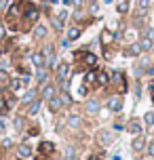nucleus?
Here are the masks:
<instances>
[{
  "mask_svg": "<svg viewBox=\"0 0 154 160\" xmlns=\"http://www.w3.org/2000/svg\"><path fill=\"white\" fill-rule=\"evenodd\" d=\"M108 110H112V112H121V108H122V99L118 95H114V97H110L108 99Z\"/></svg>",
  "mask_w": 154,
  "mask_h": 160,
  "instance_id": "f257e3e1",
  "label": "nucleus"
},
{
  "mask_svg": "<svg viewBox=\"0 0 154 160\" xmlns=\"http://www.w3.org/2000/svg\"><path fill=\"white\" fill-rule=\"evenodd\" d=\"M127 131H129V133H133V135H141L144 127H141V122H139L137 118H133L129 124H127Z\"/></svg>",
  "mask_w": 154,
  "mask_h": 160,
  "instance_id": "f03ea898",
  "label": "nucleus"
},
{
  "mask_svg": "<svg viewBox=\"0 0 154 160\" xmlns=\"http://www.w3.org/2000/svg\"><path fill=\"white\" fill-rule=\"evenodd\" d=\"M68 76H70V65L65 63V61H61V63L57 65V78L59 80H68Z\"/></svg>",
  "mask_w": 154,
  "mask_h": 160,
  "instance_id": "7ed1b4c3",
  "label": "nucleus"
},
{
  "mask_svg": "<svg viewBox=\"0 0 154 160\" xmlns=\"http://www.w3.org/2000/svg\"><path fill=\"white\" fill-rule=\"evenodd\" d=\"M38 15H40V13H38V8H36V7H32V4L25 7V19H28L30 23H34V21L38 19Z\"/></svg>",
  "mask_w": 154,
  "mask_h": 160,
  "instance_id": "20e7f679",
  "label": "nucleus"
},
{
  "mask_svg": "<svg viewBox=\"0 0 154 160\" xmlns=\"http://www.w3.org/2000/svg\"><path fill=\"white\" fill-rule=\"evenodd\" d=\"M97 139H99V143H101V145H110V143H112V133H108V131H99Z\"/></svg>",
  "mask_w": 154,
  "mask_h": 160,
  "instance_id": "39448f33",
  "label": "nucleus"
},
{
  "mask_svg": "<svg viewBox=\"0 0 154 160\" xmlns=\"http://www.w3.org/2000/svg\"><path fill=\"white\" fill-rule=\"evenodd\" d=\"M61 105H64V103H61V99H59L57 95L49 99V108H51V112H59V110H61Z\"/></svg>",
  "mask_w": 154,
  "mask_h": 160,
  "instance_id": "423d86ee",
  "label": "nucleus"
},
{
  "mask_svg": "<svg viewBox=\"0 0 154 160\" xmlns=\"http://www.w3.org/2000/svg\"><path fill=\"white\" fill-rule=\"evenodd\" d=\"M55 95H57L55 87H51V84H47V87H44V91H42V99H47V101H49L51 97H55Z\"/></svg>",
  "mask_w": 154,
  "mask_h": 160,
  "instance_id": "0eeeda50",
  "label": "nucleus"
},
{
  "mask_svg": "<svg viewBox=\"0 0 154 160\" xmlns=\"http://www.w3.org/2000/svg\"><path fill=\"white\" fill-rule=\"evenodd\" d=\"M32 63H34V68H44V57H42V53L32 55Z\"/></svg>",
  "mask_w": 154,
  "mask_h": 160,
  "instance_id": "6e6552de",
  "label": "nucleus"
},
{
  "mask_svg": "<svg viewBox=\"0 0 154 160\" xmlns=\"http://www.w3.org/2000/svg\"><path fill=\"white\" fill-rule=\"evenodd\" d=\"M68 124H70L72 128H80L82 127V118L80 116H70V118H68Z\"/></svg>",
  "mask_w": 154,
  "mask_h": 160,
  "instance_id": "1a4fd4ad",
  "label": "nucleus"
},
{
  "mask_svg": "<svg viewBox=\"0 0 154 160\" xmlns=\"http://www.w3.org/2000/svg\"><path fill=\"white\" fill-rule=\"evenodd\" d=\"M53 150H55V145L51 143V141H42V143H40V154H44V156L51 154Z\"/></svg>",
  "mask_w": 154,
  "mask_h": 160,
  "instance_id": "9d476101",
  "label": "nucleus"
},
{
  "mask_svg": "<svg viewBox=\"0 0 154 160\" xmlns=\"http://www.w3.org/2000/svg\"><path fill=\"white\" fill-rule=\"evenodd\" d=\"M44 36H47V28H44V25H36V28H34V38H44Z\"/></svg>",
  "mask_w": 154,
  "mask_h": 160,
  "instance_id": "9b49d317",
  "label": "nucleus"
},
{
  "mask_svg": "<svg viewBox=\"0 0 154 160\" xmlns=\"http://www.w3.org/2000/svg\"><path fill=\"white\" fill-rule=\"evenodd\" d=\"M139 51H152V40L150 38H141L139 40Z\"/></svg>",
  "mask_w": 154,
  "mask_h": 160,
  "instance_id": "f8f14e48",
  "label": "nucleus"
},
{
  "mask_svg": "<svg viewBox=\"0 0 154 160\" xmlns=\"http://www.w3.org/2000/svg\"><path fill=\"white\" fill-rule=\"evenodd\" d=\"M47 78H49V74H47V68H38V76H36V80H38L40 84H44V82H47Z\"/></svg>",
  "mask_w": 154,
  "mask_h": 160,
  "instance_id": "ddd939ff",
  "label": "nucleus"
},
{
  "mask_svg": "<svg viewBox=\"0 0 154 160\" xmlns=\"http://www.w3.org/2000/svg\"><path fill=\"white\" fill-rule=\"evenodd\" d=\"M87 110H89L91 114L99 112V101H95V99H89V101H87Z\"/></svg>",
  "mask_w": 154,
  "mask_h": 160,
  "instance_id": "4468645a",
  "label": "nucleus"
},
{
  "mask_svg": "<svg viewBox=\"0 0 154 160\" xmlns=\"http://www.w3.org/2000/svg\"><path fill=\"white\" fill-rule=\"evenodd\" d=\"M21 84H23V80L13 78V80H11V91H13V93H19V88H21Z\"/></svg>",
  "mask_w": 154,
  "mask_h": 160,
  "instance_id": "2eb2a0df",
  "label": "nucleus"
},
{
  "mask_svg": "<svg viewBox=\"0 0 154 160\" xmlns=\"http://www.w3.org/2000/svg\"><path fill=\"white\" fill-rule=\"evenodd\" d=\"M30 154H32L30 145H19V158H28Z\"/></svg>",
  "mask_w": 154,
  "mask_h": 160,
  "instance_id": "dca6fc26",
  "label": "nucleus"
},
{
  "mask_svg": "<svg viewBox=\"0 0 154 160\" xmlns=\"http://www.w3.org/2000/svg\"><path fill=\"white\" fill-rule=\"evenodd\" d=\"M133 150H135V152H141V150H144V139H141V137H135V141H133Z\"/></svg>",
  "mask_w": 154,
  "mask_h": 160,
  "instance_id": "f3484780",
  "label": "nucleus"
},
{
  "mask_svg": "<svg viewBox=\"0 0 154 160\" xmlns=\"http://www.w3.org/2000/svg\"><path fill=\"white\" fill-rule=\"evenodd\" d=\"M148 4H150V0H137V11L141 13V15L148 11Z\"/></svg>",
  "mask_w": 154,
  "mask_h": 160,
  "instance_id": "a211bd4d",
  "label": "nucleus"
},
{
  "mask_svg": "<svg viewBox=\"0 0 154 160\" xmlns=\"http://www.w3.org/2000/svg\"><path fill=\"white\" fill-rule=\"evenodd\" d=\"M78 36H80V30L78 28H70L68 30V40H76Z\"/></svg>",
  "mask_w": 154,
  "mask_h": 160,
  "instance_id": "6ab92c4d",
  "label": "nucleus"
},
{
  "mask_svg": "<svg viewBox=\"0 0 154 160\" xmlns=\"http://www.w3.org/2000/svg\"><path fill=\"white\" fill-rule=\"evenodd\" d=\"M85 82H87V84H95V82H97V72H89L87 78H85Z\"/></svg>",
  "mask_w": 154,
  "mask_h": 160,
  "instance_id": "aec40b11",
  "label": "nucleus"
},
{
  "mask_svg": "<svg viewBox=\"0 0 154 160\" xmlns=\"http://www.w3.org/2000/svg\"><path fill=\"white\" fill-rule=\"evenodd\" d=\"M51 23L55 25V30H64V19H61V17H53Z\"/></svg>",
  "mask_w": 154,
  "mask_h": 160,
  "instance_id": "412c9836",
  "label": "nucleus"
},
{
  "mask_svg": "<svg viewBox=\"0 0 154 160\" xmlns=\"http://www.w3.org/2000/svg\"><path fill=\"white\" fill-rule=\"evenodd\" d=\"M8 82H11V80H8V74L4 72V70H0V87H7Z\"/></svg>",
  "mask_w": 154,
  "mask_h": 160,
  "instance_id": "4be33fe9",
  "label": "nucleus"
},
{
  "mask_svg": "<svg viewBox=\"0 0 154 160\" xmlns=\"http://www.w3.org/2000/svg\"><path fill=\"white\" fill-rule=\"evenodd\" d=\"M85 63H87V65H91V68H93V65L97 63V57H95V55H91V53H89V55L85 57Z\"/></svg>",
  "mask_w": 154,
  "mask_h": 160,
  "instance_id": "5701e85b",
  "label": "nucleus"
},
{
  "mask_svg": "<svg viewBox=\"0 0 154 160\" xmlns=\"http://www.w3.org/2000/svg\"><path fill=\"white\" fill-rule=\"evenodd\" d=\"M34 97H36V91H28L23 95V103H30V101H34Z\"/></svg>",
  "mask_w": 154,
  "mask_h": 160,
  "instance_id": "b1692460",
  "label": "nucleus"
},
{
  "mask_svg": "<svg viewBox=\"0 0 154 160\" xmlns=\"http://www.w3.org/2000/svg\"><path fill=\"white\" fill-rule=\"evenodd\" d=\"M97 84H108V74L105 72L97 74Z\"/></svg>",
  "mask_w": 154,
  "mask_h": 160,
  "instance_id": "393cba45",
  "label": "nucleus"
},
{
  "mask_svg": "<svg viewBox=\"0 0 154 160\" xmlns=\"http://www.w3.org/2000/svg\"><path fill=\"white\" fill-rule=\"evenodd\" d=\"M59 99H61V103H64V105H70V103H72V99H70V95H68V93H61V95H59Z\"/></svg>",
  "mask_w": 154,
  "mask_h": 160,
  "instance_id": "a878e982",
  "label": "nucleus"
},
{
  "mask_svg": "<svg viewBox=\"0 0 154 160\" xmlns=\"http://www.w3.org/2000/svg\"><path fill=\"white\" fill-rule=\"evenodd\" d=\"M38 108H40V101H34V103L30 105V110H28V112H30V114H38Z\"/></svg>",
  "mask_w": 154,
  "mask_h": 160,
  "instance_id": "bb28decb",
  "label": "nucleus"
},
{
  "mask_svg": "<svg viewBox=\"0 0 154 160\" xmlns=\"http://www.w3.org/2000/svg\"><path fill=\"white\" fill-rule=\"evenodd\" d=\"M17 13H19V2L11 7V11H8V17H17Z\"/></svg>",
  "mask_w": 154,
  "mask_h": 160,
  "instance_id": "cd10ccee",
  "label": "nucleus"
},
{
  "mask_svg": "<svg viewBox=\"0 0 154 160\" xmlns=\"http://www.w3.org/2000/svg\"><path fill=\"white\" fill-rule=\"evenodd\" d=\"M8 112V103L4 99H0V114H7Z\"/></svg>",
  "mask_w": 154,
  "mask_h": 160,
  "instance_id": "c85d7f7f",
  "label": "nucleus"
},
{
  "mask_svg": "<svg viewBox=\"0 0 154 160\" xmlns=\"http://www.w3.org/2000/svg\"><path fill=\"white\" fill-rule=\"evenodd\" d=\"M144 120H146V124H154V114H152V112H148L146 116H144Z\"/></svg>",
  "mask_w": 154,
  "mask_h": 160,
  "instance_id": "c756f323",
  "label": "nucleus"
},
{
  "mask_svg": "<svg viewBox=\"0 0 154 160\" xmlns=\"http://www.w3.org/2000/svg\"><path fill=\"white\" fill-rule=\"evenodd\" d=\"M141 38H150V40H152V38H154V30H152V28H148L146 32H144V36H141Z\"/></svg>",
  "mask_w": 154,
  "mask_h": 160,
  "instance_id": "7c9ffc66",
  "label": "nucleus"
},
{
  "mask_svg": "<svg viewBox=\"0 0 154 160\" xmlns=\"http://www.w3.org/2000/svg\"><path fill=\"white\" fill-rule=\"evenodd\" d=\"M118 11H121V13H127V2H122V4H118Z\"/></svg>",
  "mask_w": 154,
  "mask_h": 160,
  "instance_id": "2f4dec72",
  "label": "nucleus"
},
{
  "mask_svg": "<svg viewBox=\"0 0 154 160\" xmlns=\"http://www.w3.org/2000/svg\"><path fill=\"white\" fill-rule=\"evenodd\" d=\"M70 84H68V80H61V91H68Z\"/></svg>",
  "mask_w": 154,
  "mask_h": 160,
  "instance_id": "473e14b6",
  "label": "nucleus"
},
{
  "mask_svg": "<svg viewBox=\"0 0 154 160\" xmlns=\"http://www.w3.org/2000/svg\"><path fill=\"white\" fill-rule=\"evenodd\" d=\"M65 156H72L74 158V148H65Z\"/></svg>",
  "mask_w": 154,
  "mask_h": 160,
  "instance_id": "72a5a7b5",
  "label": "nucleus"
},
{
  "mask_svg": "<svg viewBox=\"0 0 154 160\" xmlns=\"http://www.w3.org/2000/svg\"><path fill=\"white\" fill-rule=\"evenodd\" d=\"M148 152H150V156H154V141L148 145Z\"/></svg>",
  "mask_w": 154,
  "mask_h": 160,
  "instance_id": "f704fd0d",
  "label": "nucleus"
},
{
  "mask_svg": "<svg viewBox=\"0 0 154 160\" xmlns=\"http://www.w3.org/2000/svg\"><path fill=\"white\" fill-rule=\"evenodd\" d=\"M89 160H101V156H99V154H93V156H91Z\"/></svg>",
  "mask_w": 154,
  "mask_h": 160,
  "instance_id": "c9c22d12",
  "label": "nucleus"
},
{
  "mask_svg": "<svg viewBox=\"0 0 154 160\" xmlns=\"http://www.w3.org/2000/svg\"><path fill=\"white\" fill-rule=\"evenodd\" d=\"M42 2H57V0H42Z\"/></svg>",
  "mask_w": 154,
  "mask_h": 160,
  "instance_id": "e433bc0d",
  "label": "nucleus"
},
{
  "mask_svg": "<svg viewBox=\"0 0 154 160\" xmlns=\"http://www.w3.org/2000/svg\"><path fill=\"white\" fill-rule=\"evenodd\" d=\"M72 160H80V158H76V156H74V158H72Z\"/></svg>",
  "mask_w": 154,
  "mask_h": 160,
  "instance_id": "4c0bfd02",
  "label": "nucleus"
},
{
  "mask_svg": "<svg viewBox=\"0 0 154 160\" xmlns=\"http://www.w3.org/2000/svg\"><path fill=\"white\" fill-rule=\"evenodd\" d=\"M38 160H47V158H38Z\"/></svg>",
  "mask_w": 154,
  "mask_h": 160,
  "instance_id": "58836bf2",
  "label": "nucleus"
},
{
  "mask_svg": "<svg viewBox=\"0 0 154 160\" xmlns=\"http://www.w3.org/2000/svg\"><path fill=\"white\" fill-rule=\"evenodd\" d=\"M0 55H2V48H0Z\"/></svg>",
  "mask_w": 154,
  "mask_h": 160,
  "instance_id": "ea45409f",
  "label": "nucleus"
},
{
  "mask_svg": "<svg viewBox=\"0 0 154 160\" xmlns=\"http://www.w3.org/2000/svg\"><path fill=\"white\" fill-rule=\"evenodd\" d=\"M0 25H2V21H0Z\"/></svg>",
  "mask_w": 154,
  "mask_h": 160,
  "instance_id": "a19ab883",
  "label": "nucleus"
}]
</instances>
